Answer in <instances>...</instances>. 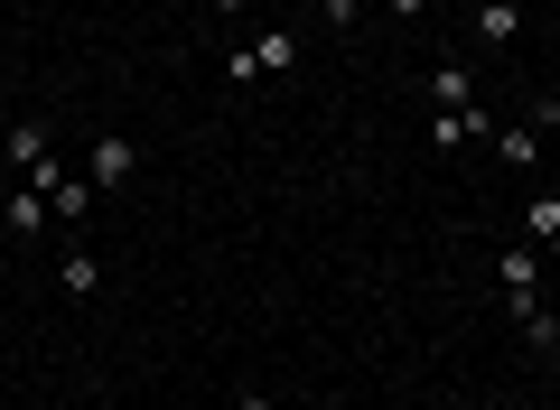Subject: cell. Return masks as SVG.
<instances>
[{"mask_svg":"<svg viewBox=\"0 0 560 410\" xmlns=\"http://www.w3.org/2000/svg\"><path fill=\"white\" fill-rule=\"evenodd\" d=\"M38 234H47V196L20 177V187L0 196V243H38Z\"/></svg>","mask_w":560,"mask_h":410,"instance_id":"4","label":"cell"},{"mask_svg":"<svg viewBox=\"0 0 560 410\" xmlns=\"http://www.w3.org/2000/svg\"><path fill=\"white\" fill-rule=\"evenodd\" d=\"M477 38L486 47H514L523 38V0H477Z\"/></svg>","mask_w":560,"mask_h":410,"instance_id":"8","label":"cell"},{"mask_svg":"<svg viewBox=\"0 0 560 410\" xmlns=\"http://www.w3.org/2000/svg\"><path fill=\"white\" fill-rule=\"evenodd\" d=\"M318 20L327 28H355V0H318Z\"/></svg>","mask_w":560,"mask_h":410,"instance_id":"14","label":"cell"},{"mask_svg":"<svg viewBox=\"0 0 560 410\" xmlns=\"http://www.w3.org/2000/svg\"><path fill=\"white\" fill-rule=\"evenodd\" d=\"M47 215H57V224H84V215H94V177H57V187H47Z\"/></svg>","mask_w":560,"mask_h":410,"instance_id":"9","label":"cell"},{"mask_svg":"<svg viewBox=\"0 0 560 410\" xmlns=\"http://www.w3.org/2000/svg\"><path fill=\"white\" fill-rule=\"evenodd\" d=\"M504 290H514V317L541 308V253L533 243H504Z\"/></svg>","mask_w":560,"mask_h":410,"instance_id":"5","label":"cell"},{"mask_svg":"<svg viewBox=\"0 0 560 410\" xmlns=\"http://www.w3.org/2000/svg\"><path fill=\"white\" fill-rule=\"evenodd\" d=\"M234 410H271V401H261V391H243V401H234Z\"/></svg>","mask_w":560,"mask_h":410,"instance_id":"17","label":"cell"},{"mask_svg":"<svg viewBox=\"0 0 560 410\" xmlns=\"http://www.w3.org/2000/svg\"><path fill=\"white\" fill-rule=\"evenodd\" d=\"M57 290H66V298H94V290H103V261H94V253H66V261H57Z\"/></svg>","mask_w":560,"mask_h":410,"instance_id":"11","label":"cell"},{"mask_svg":"<svg viewBox=\"0 0 560 410\" xmlns=\"http://www.w3.org/2000/svg\"><path fill=\"white\" fill-rule=\"evenodd\" d=\"M458 103H477V75L467 66H430V113H458Z\"/></svg>","mask_w":560,"mask_h":410,"instance_id":"10","label":"cell"},{"mask_svg":"<svg viewBox=\"0 0 560 410\" xmlns=\"http://www.w3.org/2000/svg\"><path fill=\"white\" fill-rule=\"evenodd\" d=\"M495 150H504V168H541V121L533 131H495Z\"/></svg>","mask_w":560,"mask_h":410,"instance_id":"12","label":"cell"},{"mask_svg":"<svg viewBox=\"0 0 560 410\" xmlns=\"http://www.w3.org/2000/svg\"><path fill=\"white\" fill-rule=\"evenodd\" d=\"M523 243H533V253H541V243H560V187L523 196Z\"/></svg>","mask_w":560,"mask_h":410,"instance_id":"6","label":"cell"},{"mask_svg":"<svg viewBox=\"0 0 560 410\" xmlns=\"http://www.w3.org/2000/svg\"><path fill=\"white\" fill-rule=\"evenodd\" d=\"M551 345H560V336H551Z\"/></svg>","mask_w":560,"mask_h":410,"instance_id":"18","label":"cell"},{"mask_svg":"<svg viewBox=\"0 0 560 410\" xmlns=\"http://www.w3.org/2000/svg\"><path fill=\"white\" fill-rule=\"evenodd\" d=\"M504 121L486 103H458V113H430V150H467V140H495Z\"/></svg>","mask_w":560,"mask_h":410,"instance_id":"2","label":"cell"},{"mask_svg":"<svg viewBox=\"0 0 560 410\" xmlns=\"http://www.w3.org/2000/svg\"><path fill=\"white\" fill-rule=\"evenodd\" d=\"M206 10H215V20H243V10H253V0H206Z\"/></svg>","mask_w":560,"mask_h":410,"instance_id":"16","label":"cell"},{"mask_svg":"<svg viewBox=\"0 0 560 410\" xmlns=\"http://www.w3.org/2000/svg\"><path fill=\"white\" fill-rule=\"evenodd\" d=\"M383 10H393L401 28H411V20H430V0H383Z\"/></svg>","mask_w":560,"mask_h":410,"instance_id":"15","label":"cell"},{"mask_svg":"<svg viewBox=\"0 0 560 410\" xmlns=\"http://www.w3.org/2000/svg\"><path fill=\"white\" fill-rule=\"evenodd\" d=\"M131 168H140V150L121 131H103L94 150H84V177H94V196H113V187H131Z\"/></svg>","mask_w":560,"mask_h":410,"instance_id":"3","label":"cell"},{"mask_svg":"<svg viewBox=\"0 0 560 410\" xmlns=\"http://www.w3.org/2000/svg\"><path fill=\"white\" fill-rule=\"evenodd\" d=\"M261 75H300V28H253L243 47H224V84H261Z\"/></svg>","mask_w":560,"mask_h":410,"instance_id":"1","label":"cell"},{"mask_svg":"<svg viewBox=\"0 0 560 410\" xmlns=\"http://www.w3.org/2000/svg\"><path fill=\"white\" fill-rule=\"evenodd\" d=\"M0 150H10V168H38V159H57V140H47V121H10V140H0Z\"/></svg>","mask_w":560,"mask_h":410,"instance_id":"7","label":"cell"},{"mask_svg":"<svg viewBox=\"0 0 560 410\" xmlns=\"http://www.w3.org/2000/svg\"><path fill=\"white\" fill-rule=\"evenodd\" d=\"M514 327H523V345H551V336H560V317H551V308H523Z\"/></svg>","mask_w":560,"mask_h":410,"instance_id":"13","label":"cell"}]
</instances>
